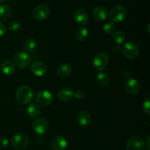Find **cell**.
Here are the masks:
<instances>
[{"label":"cell","instance_id":"1","mask_svg":"<svg viewBox=\"0 0 150 150\" xmlns=\"http://www.w3.org/2000/svg\"><path fill=\"white\" fill-rule=\"evenodd\" d=\"M16 98L21 104H27L32 101L34 98V92L29 86H21L18 87L16 93Z\"/></svg>","mask_w":150,"mask_h":150},{"label":"cell","instance_id":"2","mask_svg":"<svg viewBox=\"0 0 150 150\" xmlns=\"http://www.w3.org/2000/svg\"><path fill=\"white\" fill-rule=\"evenodd\" d=\"M13 64L17 66L18 68L26 69L30 65L32 62V58L27 53L24 51H20L13 55Z\"/></svg>","mask_w":150,"mask_h":150},{"label":"cell","instance_id":"3","mask_svg":"<svg viewBox=\"0 0 150 150\" xmlns=\"http://www.w3.org/2000/svg\"><path fill=\"white\" fill-rule=\"evenodd\" d=\"M127 10L120 4L114 6L109 12V18L112 22H122L127 17Z\"/></svg>","mask_w":150,"mask_h":150},{"label":"cell","instance_id":"4","mask_svg":"<svg viewBox=\"0 0 150 150\" xmlns=\"http://www.w3.org/2000/svg\"><path fill=\"white\" fill-rule=\"evenodd\" d=\"M29 138L23 133H17L11 139V144L16 149H24L29 146Z\"/></svg>","mask_w":150,"mask_h":150},{"label":"cell","instance_id":"5","mask_svg":"<svg viewBox=\"0 0 150 150\" xmlns=\"http://www.w3.org/2000/svg\"><path fill=\"white\" fill-rule=\"evenodd\" d=\"M122 52L125 57L128 59H135L139 54V46L137 44L131 41L127 42L123 46Z\"/></svg>","mask_w":150,"mask_h":150},{"label":"cell","instance_id":"6","mask_svg":"<svg viewBox=\"0 0 150 150\" xmlns=\"http://www.w3.org/2000/svg\"><path fill=\"white\" fill-rule=\"evenodd\" d=\"M109 62V57L104 52L98 53L93 59V65L96 70L101 71L104 70Z\"/></svg>","mask_w":150,"mask_h":150},{"label":"cell","instance_id":"7","mask_svg":"<svg viewBox=\"0 0 150 150\" xmlns=\"http://www.w3.org/2000/svg\"><path fill=\"white\" fill-rule=\"evenodd\" d=\"M54 97L51 92L48 90H40L37 93L36 101L42 106H48L53 102Z\"/></svg>","mask_w":150,"mask_h":150},{"label":"cell","instance_id":"8","mask_svg":"<svg viewBox=\"0 0 150 150\" xmlns=\"http://www.w3.org/2000/svg\"><path fill=\"white\" fill-rule=\"evenodd\" d=\"M49 128L48 121L44 118H38L32 123V130L38 135H43Z\"/></svg>","mask_w":150,"mask_h":150},{"label":"cell","instance_id":"9","mask_svg":"<svg viewBox=\"0 0 150 150\" xmlns=\"http://www.w3.org/2000/svg\"><path fill=\"white\" fill-rule=\"evenodd\" d=\"M146 144L143 139L138 136L132 137L127 141L126 144L127 150H145Z\"/></svg>","mask_w":150,"mask_h":150},{"label":"cell","instance_id":"10","mask_svg":"<svg viewBox=\"0 0 150 150\" xmlns=\"http://www.w3.org/2000/svg\"><path fill=\"white\" fill-rule=\"evenodd\" d=\"M50 15V10L45 4H39L32 12V16L36 20L42 21L46 19Z\"/></svg>","mask_w":150,"mask_h":150},{"label":"cell","instance_id":"11","mask_svg":"<svg viewBox=\"0 0 150 150\" xmlns=\"http://www.w3.org/2000/svg\"><path fill=\"white\" fill-rule=\"evenodd\" d=\"M125 89L130 95H136L140 91L141 84L136 79H127L125 82Z\"/></svg>","mask_w":150,"mask_h":150},{"label":"cell","instance_id":"12","mask_svg":"<svg viewBox=\"0 0 150 150\" xmlns=\"http://www.w3.org/2000/svg\"><path fill=\"white\" fill-rule=\"evenodd\" d=\"M31 71L35 76L42 77L46 73L47 66L41 61H35L31 65Z\"/></svg>","mask_w":150,"mask_h":150},{"label":"cell","instance_id":"13","mask_svg":"<svg viewBox=\"0 0 150 150\" xmlns=\"http://www.w3.org/2000/svg\"><path fill=\"white\" fill-rule=\"evenodd\" d=\"M73 18H74L75 21L82 26L86 25L89 21V16L86 10L83 9H79L76 10L73 15Z\"/></svg>","mask_w":150,"mask_h":150},{"label":"cell","instance_id":"14","mask_svg":"<svg viewBox=\"0 0 150 150\" xmlns=\"http://www.w3.org/2000/svg\"><path fill=\"white\" fill-rule=\"evenodd\" d=\"M74 96L73 89L70 87L62 88L58 93V99L61 102H68Z\"/></svg>","mask_w":150,"mask_h":150},{"label":"cell","instance_id":"15","mask_svg":"<svg viewBox=\"0 0 150 150\" xmlns=\"http://www.w3.org/2000/svg\"><path fill=\"white\" fill-rule=\"evenodd\" d=\"M52 147L54 150H65L67 147V140L64 136H57L52 142Z\"/></svg>","mask_w":150,"mask_h":150},{"label":"cell","instance_id":"16","mask_svg":"<svg viewBox=\"0 0 150 150\" xmlns=\"http://www.w3.org/2000/svg\"><path fill=\"white\" fill-rule=\"evenodd\" d=\"M92 16L98 21H103L108 18V13L104 7H96L92 11Z\"/></svg>","mask_w":150,"mask_h":150},{"label":"cell","instance_id":"17","mask_svg":"<svg viewBox=\"0 0 150 150\" xmlns=\"http://www.w3.org/2000/svg\"><path fill=\"white\" fill-rule=\"evenodd\" d=\"M72 70H73V67L70 64L64 63L59 67L57 73L59 77L64 79V78L68 77L71 74Z\"/></svg>","mask_w":150,"mask_h":150},{"label":"cell","instance_id":"18","mask_svg":"<svg viewBox=\"0 0 150 150\" xmlns=\"http://www.w3.org/2000/svg\"><path fill=\"white\" fill-rule=\"evenodd\" d=\"M78 122L82 127H86L90 124L92 121V117L89 113L87 111H81L78 115Z\"/></svg>","mask_w":150,"mask_h":150},{"label":"cell","instance_id":"19","mask_svg":"<svg viewBox=\"0 0 150 150\" xmlns=\"http://www.w3.org/2000/svg\"><path fill=\"white\" fill-rule=\"evenodd\" d=\"M1 70L7 76H11L14 74L15 73V65L13 63L10 61H4L3 62L1 65Z\"/></svg>","mask_w":150,"mask_h":150},{"label":"cell","instance_id":"20","mask_svg":"<svg viewBox=\"0 0 150 150\" xmlns=\"http://www.w3.org/2000/svg\"><path fill=\"white\" fill-rule=\"evenodd\" d=\"M26 112L30 118H37L40 114V108L37 103H30L28 105Z\"/></svg>","mask_w":150,"mask_h":150},{"label":"cell","instance_id":"21","mask_svg":"<svg viewBox=\"0 0 150 150\" xmlns=\"http://www.w3.org/2000/svg\"><path fill=\"white\" fill-rule=\"evenodd\" d=\"M97 82H98V85L101 87H106L108 84H109L110 79L109 77L106 73H103V72H100L96 77Z\"/></svg>","mask_w":150,"mask_h":150},{"label":"cell","instance_id":"22","mask_svg":"<svg viewBox=\"0 0 150 150\" xmlns=\"http://www.w3.org/2000/svg\"><path fill=\"white\" fill-rule=\"evenodd\" d=\"M89 35V31L84 26H81L76 29L75 32V37L79 41H84Z\"/></svg>","mask_w":150,"mask_h":150},{"label":"cell","instance_id":"23","mask_svg":"<svg viewBox=\"0 0 150 150\" xmlns=\"http://www.w3.org/2000/svg\"><path fill=\"white\" fill-rule=\"evenodd\" d=\"M11 15V8L7 4L0 5V21H6Z\"/></svg>","mask_w":150,"mask_h":150},{"label":"cell","instance_id":"24","mask_svg":"<svg viewBox=\"0 0 150 150\" xmlns=\"http://www.w3.org/2000/svg\"><path fill=\"white\" fill-rule=\"evenodd\" d=\"M126 40V36L125 33L122 31H117V32H114L113 35V40L115 43L120 45V44L124 43Z\"/></svg>","mask_w":150,"mask_h":150},{"label":"cell","instance_id":"25","mask_svg":"<svg viewBox=\"0 0 150 150\" xmlns=\"http://www.w3.org/2000/svg\"><path fill=\"white\" fill-rule=\"evenodd\" d=\"M23 47L28 52H33L37 48V42L33 38H29L25 41Z\"/></svg>","mask_w":150,"mask_h":150},{"label":"cell","instance_id":"26","mask_svg":"<svg viewBox=\"0 0 150 150\" xmlns=\"http://www.w3.org/2000/svg\"><path fill=\"white\" fill-rule=\"evenodd\" d=\"M104 32H105L106 35H111V34H114V32H115V29H116V26H115V23L112 21H109V22H107L104 24L103 27Z\"/></svg>","mask_w":150,"mask_h":150},{"label":"cell","instance_id":"27","mask_svg":"<svg viewBox=\"0 0 150 150\" xmlns=\"http://www.w3.org/2000/svg\"><path fill=\"white\" fill-rule=\"evenodd\" d=\"M21 27V25L20 22L17 21H13L10 22L8 26V29L12 32H18L20 30Z\"/></svg>","mask_w":150,"mask_h":150},{"label":"cell","instance_id":"28","mask_svg":"<svg viewBox=\"0 0 150 150\" xmlns=\"http://www.w3.org/2000/svg\"><path fill=\"white\" fill-rule=\"evenodd\" d=\"M143 111L147 115L150 114V100L149 98L145 100L143 103Z\"/></svg>","mask_w":150,"mask_h":150},{"label":"cell","instance_id":"29","mask_svg":"<svg viewBox=\"0 0 150 150\" xmlns=\"http://www.w3.org/2000/svg\"><path fill=\"white\" fill-rule=\"evenodd\" d=\"M74 96L78 100H83L86 97V92L82 89H78L74 92Z\"/></svg>","mask_w":150,"mask_h":150},{"label":"cell","instance_id":"30","mask_svg":"<svg viewBox=\"0 0 150 150\" xmlns=\"http://www.w3.org/2000/svg\"><path fill=\"white\" fill-rule=\"evenodd\" d=\"M9 141L6 138L1 137L0 138V148L1 149H5L8 146Z\"/></svg>","mask_w":150,"mask_h":150},{"label":"cell","instance_id":"31","mask_svg":"<svg viewBox=\"0 0 150 150\" xmlns=\"http://www.w3.org/2000/svg\"><path fill=\"white\" fill-rule=\"evenodd\" d=\"M7 32V27L4 23L0 22V37L4 36Z\"/></svg>","mask_w":150,"mask_h":150},{"label":"cell","instance_id":"32","mask_svg":"<svg viewBox=\"0 0 150 150\" xmlns=\"http://www.w3.org/2000/svg\"><path fill=\"white\" fill-rule=\"evenodd\" d=\"M149 141H150V136H148L147 138H146V146H147V147L149 148V146H150Z\"/></svg>","mask_w":150,"mask_h":150},{"label":"cell","instance_id":"33","mask_svg":"<svg viewBox=\"0 0 150 150\" xmlns=\"http://www.w3.org/2000/svg\"><path fill=\"white\" fill-rule=\"evenodd\" d=\"M147 32H148V33H150V31H149V23H148V25H147Z\"/></svg>","mask_w":150,"mask_h":150},{"label":"cell","instance_id":"34","mask_svg":"<svg viewBox=\"0 0 150 150\" xmlns=\"http://www.w3.org/2000/svg\"><path fill=\"white\" fill-rule=\"evenodd\" d=\"M6 1H7V0H0V3H3Z\"/></svg>","mask_w":150,"mask_h":150},{"label":"cell","instance_id":"35","mask_svg":"<svg viewBox=\"0 0 150 150\" xmlns=\"http://www.w3.org/2000/svg\"><path fill=\"white\" fill-rule=\"evenodd\" d=\"M145 150H149V148H148V149H145Z\"/></svg>","mask_w":150,"mask_h":150}]
</instances>
